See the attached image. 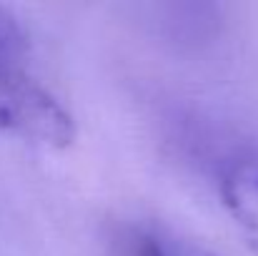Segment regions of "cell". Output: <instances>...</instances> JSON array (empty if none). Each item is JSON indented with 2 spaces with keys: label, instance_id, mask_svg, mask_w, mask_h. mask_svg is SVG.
Returning <instances> with one entry per match:
<instances>
[{
  "label": "cell",
  "instance_id": "cell-5",
  "mask_svg": "<svg viewBox=\"0 0 258 256\" xmlns=\"http://www.w3.org/2000/svg\"><path fill=\"white\" fill-rule=\"evenodd\" d=\"M136 256H163V251H161V244L156 239H143L138 244V254Z\"/></svg>",
  "mask_w": 258,
  "mask_h": 256
},
{
  "label": "cell",
  "instance_id": "cell-2",
  "mask_svg": "<svg viewBox=\"0 0 258 256\" xmlns=\"http://www.w3.org/2000/svg\"><path fill=\"white\" fill-rule=\"evenodd\" d=\"M221 196L231 216L258 246V153H246L223 171Z\"/></svg>",
  "mask_w": 258,
  "mask_h": 256
},
{
  "label": "cell",
  "instance_id": "cell-4",
  "mask_svg": "<svg viewBox=\"0 0 258 256\" xmlns=\"http://www.w3.org/2000/svg\"><path fill=\"white\" fill-rule=\"evenodd\" d=\"M161 251H163V256H218L211 249H203V246H198L193 241H183V239H173V241L161 244Z\"/></svg>",
  "mask_w": 258,
  "mask_h": 256
},
{
  "label": "cell",
  "instance_id": "cell-3",
  "mask_svg": "<svg viewBox=\"0 0 258 256\" xmlns=\"http://www.w3.org/2000/svg\"><path fill=\"white\" fill-rule=\"evenodd\" d=\"M0 45H8V48H18V50H25V33L23 28L18 25V20L0 8Z\"/></svg>",
  "mask_w": 258,
  "mask_h": 256
},
{
  "label": "cell",
  "instance_id": "cell-1",
  "mask_svg": "<svg viewBox=\"0 0 258 256\" xmlns=\"http://www.w3.org/2000/svg\"><path fill=\"white\" fill-rule=\"evenodd\" d=\"M20 53L0 45V133L48 148H68L76 141V118L23 68Z\"/></svg>",
  "mask_w": 258,
  "mask_h": 256
}]
</instances>
